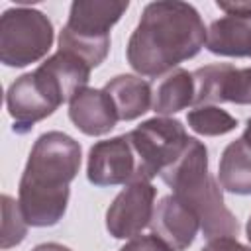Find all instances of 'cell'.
<instances>
[{
  "mask_svg": "<svg viewBox=\"0 0 251 251\" xmlns=\"http://www.w3.org/2000/svg\"><path fill=\"white\" fill-rule=\"evenodd\" d=\"M247 239L251 241V218L247 220Z\"/></svg>",
  "mask_w": 251,
  "mask_h": 251,
  "instance_id": "cell-25",
  "label": "cell"
},
{
  "mask_svg": "<svg viewBox=\"0 0 251 251\" xmlns=\"http://www.w3.org/2000/svg\"><path fill=\"white\" fill-rule=\"evenodd\" d=\"M135 155V180H151L171 167L188 143L184 126L173 118H151L127 133Z\"/></svg>",
  "mask_w": 251,
  "mask_h": 251,
  "instance_id": "cell-6",
  "label": "cell"
},
{
  "mask_svg": "<svg viewBox=\"0 0 251 251\" xmlns=\"http://www.w3.org/2000/svg\"><path fill=\"white\" fill-rule=\"evenodd\" d=\"M226 16H251V2H216Z\"/></svg>",
  "mask_w": 251,
  "mask_h": 251,
  "instance_id": "cell-22",
  "label": "cell"
},
{
  "mask_svg": "<svg viewBox=\"0 0 251 251\" xmlns=\"http://www.w3.org/2000/svg\"><path fill=\"white\" fill-rule=\"evenodd\" d=\"M69 118L86 135H104L120 120L112 98L98 88L80 90L69 104Z\"/></svg>",
  "mask_w": 251,
  "mask_h": 251,
  "instance_id": "cell-12",
  "label": "cell"
},
{
  "mask_svg": "<svg viewBox=\"0 0 251 251\" xmlns=\"http://www.w3.org/2000/svg\"><path fill=\"white\" fill-rule=\"evenodd\" d=\"M114 102L118 118L124 122H131L143 116L151 106V86L141 76L133 75H118L108 80L102 88Z\"/></svg>",
  "mask_w": 251,
  "mask_h": 251,
  "instance_id": "cell-14",
  "label": "cell"
},
{
  "mask_svg": "<svg viewBox=\"0 0 251 251\" xmlns=\"http://www.w3.org/2000/svg\"><path fill=\"white\" fill-rule=\"evenodd\" d=\"M194 102V78L184 69L171 71L155 90L153 110L159 116L176 114Z\"/></svg>",
  "mask_w": 251,
  "mask_h": 251,
  "instance_id": "cell-17",
  "label": "cell"
},
{
  "mask_svg": "<svg viewBox=\"0 0 251 251\" xmlns=\"http://www.w3.org/2000/svg\"><path fill=\"white\" fill-rule=\"evenodd\" d=\"M129 2L78 0L71 4L69 22L59 35V49L98 67L110 49V29L127 10Z\"/></svg>",
  "mask_w": 251,
  "mask_h": 251,
  "instance_id": "cell-4",
  "label": "cell"
},
{
  "mask_svg": "<svg viewBox=\"0 0 251 251\" xmlns=\"http://www.w3.org/2000/svg\"><path fill=\"white\" fill-rule=\"evenodd\" d=\"M249 145H251V118L247 120V126H245V131H243V135H241Z\"/></svg>",
  "mask_w": 251,
  "mask_h": 251,
  "instance_id": "cell-24",
  "label": "cell"
},
{
  "mask_svg": "<svg viewBox=\"0 0 251 251\" xmlns=\"http://www.w3.org/2000/svg\"><path fill=\"white\" fill-rule=\"evenodd\" d=\"M206 49L224 57H251V16H224L206 33Z\"/></svg>",
  "mask_w": 251,
  "mask_h": 251,
  "instance_id": "cell-13",
  "label": "cell"
},
{
  "mask_svg": "<svg viewBox=\"0 0 251 251\" xmlns=\"http://www.w3.org/2000/svg\"><path fill=\"white\" fill-rule=\"evenodd\" d=\"M200 251H251V247L239 243L233 237H214Z\"/></svg>",
  "mask_w": 251,
  "mask_h": 251,
  "instance_id": "cell-21",
  "label": "cell"
},
{
  "mask_svg": "<svg viewBox=\"0 0 251 251\" xmlns=\"http://www.w3.org/2000/svg\"><path fill=\"white\" fill-rule=\"evenodd\" d=\"M2 249H8L12 245H18L24 241L27 231V222L20 210V204L14 202L8 194L2 196Z\"/></svg>",
  "mask_w": 251,
  "mask_h": 251,
  "instance_id": "cell-19",
  "label": "cell"
},
{
  "mask_svg": "<svg viewBox=\"0 0 251 251\" xmlns=\"http://www.w3.org/2000/svg\"><path fill=\"white\" fill-rule=\"evenodd\" d=\"M194 106H212L220 102L251 104V67L237 69L227 63L200 67L192 73Z\"/></svg>",
  "mask_w": 251,
  "mask_h": 251,
  "instance_id": "cell-8",
  "label": "cell"
},
{
  "mask_svg": "<svg viewBox=\"0 0 251 251\" xmlns=\"http://www.w3.org/2000/svg\"><path fill=\"white\" fill-rule=\"evenodd\" d=\"M86 176L94 186H116L135 180V155L127 133L90 147Z\"/></svg>",
  "mask_w": 251,
  "mask_h": 251,
  "instance_id": "cell-10",
  "label": "cell"
},
{
  "mask_svg": "<svg viewBox=\"0 0 251 251\" xmlns=\"http://www.w3.org/2000/svg\"><path fill=\"white\" fill-rule=\"evenodd\" d=\"M159 176L173 188V194L198 216L204 237L214 239L237 235L239 224L226 208L216 178L208 173V151L202 141L188 137L178 159Z\"/></svg>",
  "mask_w": 251,
  "mask_h": 251,
  "instance_id": "cell-3",
  "label": "cell"
},
{
  "mask_svg": "<svg viewBox=\"0 0 251 251\" xmlns=\"http://www.w3.org/2000/svg\"><path fill=\"white\" fill-rule=\"evenodd\" d=\"M155 186L149 180L129 182L106 212V229L116 239L135 237L145 229L155 212Z\"/></svg>",
  "mask_w": 251,
  "mask_h": 251,
  "instance_id": "cell-9",
  "label": "cell"
},
{
  "mask_svg": "<svg viewBox=\"0 0 251 251\" xmlns=\"http://www.w3.org/2000/svg\"><path fill=\"white\" fill-rule=\"evenodd\" d=\"M120 251H173V249L163 239L151 233V235H135Z\"/></svg>",
  "mask_w": 251,
  "mask_h": 251,
  "instance_id": "cell-20",
  "label": "cell"
},
{
  "mask_svg": "<svg viewBox=\"0 0 251 251\" xmlns=\"http://www.w3.org/2000/svg\"><path fill=\"white\" fill-rule=\"evenodd\" d=\"M63 96L51 76L39 67L16 78L6 92V106L14 120L16 133H27L37 122L51 116L61 104Z\"/></svg>",
  "mask_w": 251,
  "mask_h": 251,
  "instance_id": "cell-7",
  "label": "cell"
},
{
  "mask_svg": "<svg viewBox=\"0 0 251 251\" xmlns=\"http://www.w3.org/2000/svg\"><path fill=\"white\" fill-rule=\"evenodd\" d=\"M218 178L222 188L231 194H251V145L243 137L224 149Z\"/></svg>",
  "mask_w": 251,
  "mask_h": 251,
  "instance_id": "cell-16",
  "label": "cell"
},
{
  "mask_svg": "<svg viewBox=\"0 0 251 251\" xmlns=\"http://www.w3.org/2000/svg\"><path fill=\"white\" fill-rule=\"evenodd\" d=\"M186 122L192 131L208 137L229 133L237 126V120L218 106H198L188 112Z\"/></svg>",
  "mask_w": 251,
  "mask_h": 251,
  "instance_id": "cell-18",
  "label": "cell"
},
{
  "mask_svg": "<svg viewBox=\"0 0 251 251\" xmlns=\"http://www.w3.org/2000/svg\"><path fill=\"white\" fill-rule=\"evenodd\" d=\"M80 169V145L63 131L39 135L20 178L18 204L33 227L59 224L67 212L69 184Z\"/></svg>",
  "mask_w": 251,
  "mask_h": 251,
  "instance_id": "cell-2",
  "label": "cell"
},
{
  "mask_svg": "<svg viewBox=\"0 0 251 251\" xmlns=\"http://www.w3.org/2000/svg\"><path fill=\"white\" fill-rule=\"evenodd\" d=\"M204 22L188 2L159 0L143 8L127 41V63L143 76H159L206 45Z\"/></svg>",
  "mask_w": 251,
  "mask_h": 251,
  "instance_id": "cell-1",
  "label": "cell"
},
{
  "mask_svg": "<svg viewBox=\"0 0 251 251\" xmlns=\"http://www.w3.org/2000/svg\"><path fill=\"white\" fill-rule=\"evenodd\" d=\"M31 251H71V249L61 245V243H41V245L33 247Z\"/></svg>",
  "mask_w": 251,
  "mask_h": 251,
  "instance_id": "cell-23",
  "label": "cell"
},
{
  "mask_svg": "<svg viewBox=\"0 0 251 251\" xmlns=\"http://www.w3.org/2000/svg\"><path fill=\"white\" fill-rule=\"evenodd\" d=\"M53 24L33 8H10L0 18V61L6 67H27L47 55Z\"/></svg>",
  "mask_w": 251,
  "mask_h": 251,
  "instance_id": "cell-5",
  "label": "cell"
},
{
  "mask_svg": "<svg viewBox=\"0 0 251 251\" xmlns=\"http://www.w3.org/2000/svg\"><path fill=\"white\" fill-rule=\"evenodd\" d=\"M39 69L51 76V80L57 84L65 102H71L80 90L86 88V82L92 71V67L84 59L63 49H59L45 63H41Z\"/></svg>",
  "mask_w": 251,
  "mask_h": 251,
  "instance_id": "cell-15",
  "label": "cell"
},
{
  "mask_svg": "<svg viewBox=\"0 0 251 251\" xmlns=\"http://www.w3.org/2000/svg\"><path fill=\"white\" fill-rule=\"evenodd\" d=\"M149 226L153 229V235L163 239L173 251L188 249L200 229L198 216L175 194L159 200Z\"/></svg>",
  "mask_w": 251,
  "mask_h": 251,
  "instance_id": "cell-11",
  "label": "cell"
}]
</instances>
